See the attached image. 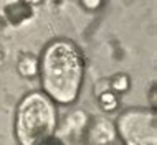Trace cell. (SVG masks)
<instances>
[{"instance_id":"obj_9","label":"cell","mask_w":157,"mask_h":145,"mask_svg":"<svg viewBox=\"0 0 157 145\" xmlns=\"http://www.w3.org/2000/svg\"><path fill=\"white\" fill-rule=\"evenodd\" d=\"M81 5L90 12H94L98 8H101L103 5V0H81Z\"/></svg>"},{"instance_id":"obj_10","label":"cell","mask_w":157,"mask_h":145,"mask_svg":"<svg viewBox=\"0 0 157 145\" xmlns=\"http://www.w3.org/2000/svg\"><path fill=\"white\" fill-rule=\"evenodd\" d=\"M151 97H152L151 106H152V109H155V106H157V101H155V84H152V89H151Z\"/></svg>"},{"instance_id":"obj_3","label":"cell","mask_w":157,"mask_h":145,"mask_svg":"<svg viewBox=\"0 0 157 145\" xmlns=\"http://www.w3.org/2000/svg\"><path fill=\"white\" fill-rule=\"evenodd\" d=\"M114 125L124 145H157L155 109H129Z\"/></svg>"},{"instance_id":"obj_11","label":"cell","mask_w":157,"mask_h":145,"mask_svg":"<svg viewBox=\"0 0 157 145\" xmlns=\"http://www.w3.org/2000/svg\"><path fill=\"white\" fill-rule=\"evenodd\" d=\"M41 145H63V143L60 142V140H52V139H50V140H46V142L41 143Z\"/></svg>"},{"instance_id":"obj_8","label":"cell","mask_w":157,"mask_h":145,"mask_svg":"<svg viewBox=\"0 0 157 145\" xmlns=\"http://www.w3.org/2000/svg\"><path fill=\"white\" fill-rule=\"evenodd\" d=\"M129 87H131V79L127 74H122V72L113 76V79L109 81V89L116 94H124V92L129 91Z\"/></svg>"},{"instance_id":"obj_2","label":"cell","mask_w":157,"mask_h":145,"mask_svg":"<svg viewBox=\"0 0 157 145\" xmlns=\"http://www.w3.org/2000/svg\"><path fill=\"white\" fill-rule=\"evenodd\" d=\"M56 129V107L41 92H30L17 109L15 135L20 145H41Z\"/></svg>"},{"instance_id":"obj_13","label":"cell","mask_w":157,"mask_h":145,"mask_svg":"<svg viewBox=\"0 0 157 145\" xmlns=\"http://www.w3.org/2000/svg\"><path fill=\"white\" fill-rule=\"evenodd\" d=\"M3 59H5V53H3V50L0 48V66H2V63H3Z\"/></svg>"},{"instance_id":"obj_4","label":"cell","mask_w":157,"mask_h":145,"mask_svg":"<svg viewBox=\"0 0 157 145\" xmlns=\"http://www.w3.org/2000/svg\"><path fill=\"white\" fill-rule=\"evenodd\" d=\"M84 130H86V140L90 145H111L117 139L116 125L104 117H98L88 122Z\"/></svg>"},{"instance_id":"obj_5","label":"cell","mask_w":157,"mask_h":145,"mask_svg":"<svg viewBox=\"0 0 157 145\" xmlns=\"http://www.w3.org/2000/svg\"><path fill=\"white\" fill-rule=\"evenodd\" d=\"M88 122H90V119L84 110H73L65 119V132L71 135H79L81 132H84Z\"/></svg>"},{"instance_id":"obj_6","label":"cell","mask_w":157,"mask_h":145,"mask_svg":"<svg viewBox=\"0 0 157 145\" xmlns=\"http://www.w3.org/2000/svg\"><path fill=\"white\" fill-rule=\"evenodd\" d=\"M17 69L23 78H35V76H38V71H40V59L32 53H23L18 58Z\"/></svg>"},{"instance_id":"obj_12","label":"cell","mask_w":157,"mask_h":145,"mask_svg":"<svg viewBox=\"0 0 157 145\" xmlns=\"http://www.w3.org/2000/svg\"><path fill=\"white\" fill-rule=\"evenodd\" d=\"M25 3H27V5H38V3H41V0H23Z\"/></svg>"},{"instance_id":"obj_7","label":"cell","mask_w":157,"mask_h":145,"mask_svg":"<svg viewBox=\"0 0 157 145\" xmlns=\"http://www.w3.org/2000/svg\"><path fill=\"white\" fill-rule=\"evenodd\" d=\"M98 102H99V107L103 109L104 112H113V110H116L117 106H119L117 94L113 92L111 89H104V91L98 92Z\"/></svg>"},{"instance_id":"obj_1","label":"cell","mask_w":157,"mask_h":145,"mask_svg":"<svg viewBox=\"0 0 157 145\" xmlns=\"http://www.w3.org/2000/svg\"><path fill=\"white\" fill-rule=\"evenodd\" d=\"M40 59L41 86L46 96L58 104H71L79 94L84 66L79 50L66 40H55Z\"/></svg>"}]
</instances>
